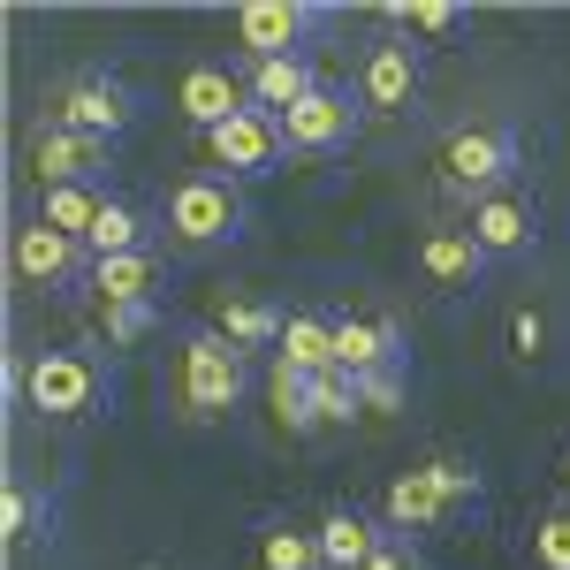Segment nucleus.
<instances>
[{
	"instance_id": "obj_1",
	"label": "nucleus",
	"mask_w": 570,
	"mask_h": 570,
	"mask_svg": "<svg viewBox=\"0 0 570 570\" xmlns=\"http://www.w3.org/2000/svg\"><path fill=\"white\" fill-rule=\"evenodd\" d=\"M160 220H168V236H176L183 252H220V244H236V236L252 228V198H244L236 176L206 168V176H183L176 190H168Z\"/></svg>"
},
{
	"instance_id": "obj_2",
	"label": "nucleus",
	"mask_w": 570,
	"mask_h": 570,
	"mask_svg": "<svg viewBox=\"0 0 570 570\" xmlns=\"http://www.w3.org/2000/svg\"><path fill=\"white\" fill-rule=\"evenodd\" d=\"M525 168V145L510 122H464V130L441 137V183L456 190V198H494V190H510V176Z\"/></svg>"
},
{
	"instance_id": "obj_3",
	"label": "nucleus",
	"mask_w": 570,
	"mask_h": 570,
	"mask_svg": "<svg viewBox=\"0 0 570 570\" xmlns=\"http://www.w3.org/2000/svg\"><path fill=\"white\" fill-rule=\"evenodd\" d=\"M252 389V357L236 351L220 327H190L183 335V411L190 419H228Z\"/></svg>"
},
{
	"instance_id": "obj_4",
	"label": "nucleus",
	"mask_w": 570,
	"mask_h": 570,
	"mask_svg": "<svg viewBox=\"0 0 570 570\" xmlns=\"http://www.w3.org/2000/svg\"><path fill=\"white\" fill-rule=\"evenodd\" d=\"M23 403L46 419H91L107 403V365L91 351H31L23 357Z\"/></svg>"
},
{
	"instance_id": "obj_5",
	"label": "nucleus",
	"mask_w": 570,
	"mask_h": 570,
	"mask_svg": "<svg viewBox=\"0 0 570 570\" xmlns=\"http://www.w3.org/2000/svg\"><path fill=\"white\" fill-rule=\"evenodd\" d=\"M31 176H39V190H61V183H99V190H107V176H115V145L46 115L39 130H31Z\"/></svg>"
},
{
	"instance_id": "obj_6",
	"label": "nucleus",
	"mask_w": 570,
	"mask_h": 570,
	"mask_svg": "<svg viewBox=\"0 0 570 570\" xmlns=\"http://www.w3.org/2000/svg\"><path fill=\"white\" fill-rule=\"evenodd\" d=\"M426 91V46L419 39H381L365 46V61H357V99H365V115H403L411 99Z\"/></svg>"
},
{
	"instance_id": "obj_7",
	"label": "nucleus",
	"mask_w": 570,
	"mask_h": 570,
	"mask_svg": "<svg viewBox=\"0 0 570 570\" xmlns=\"http://www.w3.org/2000/svg\"><path fill=\"white\" fill-rule=\"evenodd\" d=\"M53 122H69V130L85 137H115L137 122V91L122 85V77H107V69H91V77H69V85L53 91Z\"/></svg>"
},
{
	"instance_id": "obj_8",
	"label": "nucleus",
	"mask_w": 570,
	"mask_h": 570,
	"mask_svg": "<svg viewBox=\"0 0 570 570\" xmlns=\"http://www.w3.org/2000/svg\"><path fill=\"white\" fill-rule=\"evenodd\" d=\"M357 130H365V99H357L351 85H320L305 107H289V115H282L289 153H312V160H320V153H343Z\"/></svg>"
},
{
	"instance_id": "obj_9",
	"label": "nucleus",
	"mask_w": 570,
	"mask_h": 570,
	"mask_svg": "<svg viewBox=\"0 0 570 570\" xmlns=\"http://www.w3.org/2000/svg\"><path fill=\"white\" fill-rule=\"evenodd\" d=\"M327 23L320 0H244L236 8V46L252 61H274V53H305V39Z\"/></svg>"
},
{
	"instance_id": "obj_10",
	"label": "nucleus",
	"mask_w": 570,
	"mask_h": 570,
	"mask_svg": "<svg viewBox=\"0 0 570 570\" xmlns=\"http://www.w3.org/2000/svg\"><path fill=\"white\" fill-rule=\"evenodd\" d=\"M206 153H214L220 176L252 183V176H274L282 160H289V137H282V115H259V107H244L236 122H220L206 137Z\"/></svg>"
},
{
	"instance_id": "obj_11",
	"label": "nucleus",
	"mask_w": 570,
	"mask_h": 570,
	"mask_svg": "<svg viewBox=\"0 0 570 570\" xmlns=\"http://www.w3.org/2000/svg\"><path fill=\"white\" fill-rule=\"evenodd\" d=\"M16 274H23L31 289H69L77 274H91V252L77 236L46 228V220H23V228H16Z\"/></svg>"
},
{
	"instance_id": "obj_12",
	"label": "nucleus",
	"mask_w": 570,
	"mask_h": 570,
	"mask_svg": "<svg viewBox=\"0 0 570 570\" xmlns=\"http://www.w3.org/2000/svg\"><path fill=\"white\" fill-rule=\"evenodd\" d=\"M464 228H472V244H480L487 259H518V252L540 244V206H532L525 190H494V198L472 206Z\"/></svg>"
},
{
	"instance_id": "obj_13",
	"label": "nucleus",
	"mask_w": 570,
	"mask_h": 570,
	"mask_svg": "<svg viewBox=\"0 0 570 570\" xmlns=\"http://www.w3.org/2000/svg\"><path fill=\"white\" fill-rule=\"evenodd\" d=\"M403 327L395 320H365V312H343L335 320V365L351 373V381H365V373H381V365H403Z\"/></svg>"
},
{
	"instance_id": "obj_14",
	"label": "nucleus",
	"mask_w": 570,
	"mask_h": 570,
	"mask_svg": "<svg viewBox=\"0 0 570 570\" xmlns=\"http://www.w3.org/2000/svg\"><path fill=\"white\" fill-rule=\"evenodd\" d=\"M176 107H183V122H198V130L214 137L220 122H236L252 99H244V85L220 69V61H198V69H183V85H176Z\"/></svg>"
},
{
	"instance_id": "obj_15",
	"label": "nucleus",
	"mask_w": 570,
	"mask_h": 570,
	"mask_svg": "<svg viewBox=\"0 0 570 570\" xmlns=\"http://www.w3.org/2000/svg\"><path fill=\"white\" fill-rule=\"evenodd\" d=\"M419 266H426V282L434 289H449V297H464V289H480L487 282V252L472 244V228H434L426 244H419Z\"/></svg>"
},
{
	"instance_id": "obj_16",
	"label": "nucleus",
	"mask_w": 570,
	"mask_h": 570,
	"mask_svg": "<svg viewBox=\"0 0 570 570\" xmlns=\"http://www.w3.org/2000/svg\"><path fill=\"white\" fill-rule=\"evenodd\" d=\"M320 77H312V53H274V61H252L244 69V99L259 107V115H289V107H305Z\"/></svg>"
},
{
	"instance_id": "obj_17",
	"label": "nucleus",
	"mask_w": 570,
	"mask_h": 570,
	"mask_svg": "<svg viewBox=\"0 0 570 570\" xmlns=\"http://www.w3.org/2000/svg\"><path fill=\"white\" fill-rule=\"evenodd\" d=\"M441 518H456V502H449V487L434 480V464H419V472H403L389 487V532H434Z\"/></svg>"
},
{
	"instance_id": "obj_18",
	"label": "nucleus",
	"mask_w": 570,
	"mask_h": 570,
	"mask_svg": "<svg viewBox=\"0 0 570 570\" xmlns=\"http://www.w3.org/2000/svg\"><path fill=\"white\" fill-rule=\"evenodd\" d=\"M357 411H365V403H357L351 373H312L305 389H297V411H289L282 426H289V434H320V426H351Z\"/></svg>"
},
{
	"instance_id": "obj_19",
	"label": "nucleus",
	"mask_w": 570,
	"mask_h": 570,
	"mask_svg": "<svg viewBox=\"0 0 570 570\" xmlns=\"http://www.w3.org/2000/svg\"><path fill=\"white\" fill-rule=\"evenodd\" d=\"M274 365H289L297 381H312V373H343V365H335V320H320V312H289Z\"/></svg>"
},
{
	"instance_id": "obj_20",
	"label": "nucleus",
	"mask_w": 570,
	"mask_h": 570,
	"mask_svg": "<svg viewBox=\"0 0 570 570\" xmlns=\"http://www.w3.org/2000/svg\"><path fill=\"white\" fill-rule=\"evenodd\" d=\"M0 540L23 556V548H39V540H53V494L31 480H8V494H0Z\"/></svg>"
},
{
	"instance_id": "obj_21",
	"label": "nucleus",
	"mask_w": 570,
	"mask_h": 570,
	"mask_svg": "<svg viewBox=\"0 0 570 570\" xmlns=\"http://www.w3.org/2000/svg\"><path fill=\"white\" fill-rule=\"evenodd\" d=\"M381 548V525L357 518V510H327L320 518V570H365Z\"/></svg>"
},
{
	"instance_id": "obj_22",
	"label": "nucleus",
	"mask_w": 570,
	"mask_h": 570,
	"mask_svg": "<svg viewBox=\"0 0 570 570\" xmlns=\"http://www.w3.org/2000/svg\"><path fill=\"white\" fill-rule=\"evenodd\" d=\"M160 252H122V259H91V289H99V305H137V297H153L160 289Z\"/></svg>"
},
{
	"instance_id": "obj_23",
	"label": "nucleus",
	"mask_w": 570,
	"mask_h": 570,
	"mask_svg": "<svg viewBox=\"0 0 570 570\" xmlns=\"http://www.w3.org/2000/svg\"><path fill=\"white\" fill-rule=\"evenodd\" d=\"M214 327H220V335H228V343H236L244 357H252V351H282V327H289V312L266 305V297H236V305H220Z\"/></svg>"
},
{
	"instance_id": "obj_24",
	"label": "nucleus",
	"mask_w": 570,
	"mask_h": 570,
	"mask_svg": "<svg viewBox=\"0 0 570 570\" xmlns=\"http://www.w3.org/2000/svg\"><path fill=\"white\" fill-rule=\"evenodd\" d=\"M85 252H91V259H122V252H153V244H145V214H137L130 198H115V190H107V206H99V220H91Z\"/></svg>"
},
{
	"instance_id": "obj_25",
	"label": "nucleus",
	"mask_w": 570,
	"mask_h": 570,
	"mask_svg": "<svg viewBox=\"0 0 570 570\" xmlns=\"http://www.w3.org/2000/svg\"><path fill=\"white\" fill-rule=\"evenodd\" d=\"M99 206H107V190H99V183H61V190H39V220H46V228H61V236H77V244L91 236Z\"/></svg>"
},
{
	"instance_id": "obj_26",
	"label": "nucleus",
	"mask_w": 570,
	"mask_h": 570,
	"mask_svg": "<svg viewBox=\"0 0 570 570\" xmlns=\"http://www.w3.org/2000/svg\"><path fill=\"white\" fill-rule=\"evenodd\" d=\"M389 23L403 39H456L472 23V8H456V0H403V8H389Z\"/></svg>"
},
{
	"instance_id": "obj_27",
	"label": "nucleus",
	"mask_w": 570,
	"mask_h": 570,
	"mask_svg": "<svg viewBox=\"0 0 570 570\" xmlns=\"http://www.w3.org/2000/svg\"><path fill=\"white\" fill-rule=\"evenodd\" d=\"M259 570H320V532L259 525Z\"/></svg>"
},
{
	"instance_id": "obj_28",
	"label": "nucleus",
	"mask_w": 570,
	"mask_h": 570,
	"mask_svg": "<svg viewBox=\"0 0 570 570\" xmlns=\"http://www.w3.org/2000/svg\"><path fill=\"white\" fill-rule=\"evenodd\" d=\"M532 570H570V502H556L532 525Z\"/></svg>"
},
{
	"instance_id": "obj_29",
	"label": "nucleus",
	"mask_w": 570,
	"mask_h": 570,
	"mask_svg": "<svg viewBox=\"0 0 570 570\" xmlns=\"http://www.w3.org/2000/svg\"><path fill=\"white\" fill-rule=\"evenodd\" d=\"M153 327H160V305H153V297L107 305V343H137V335H153Z\"/></svg>"
},
{
	"instance_id": "obj_30",
	"label": "nucleus",
	"mask_w": 570,
	"mask_h": 570,
	"mask_svg": "<svg viewBox=\"0 0 570 570\" xmlns=\"http://www.w3.org/2000/svg\"><path fill=\"white\" fill-rule=\"evenodd\" d=\"M357 403H365L373 419H389L395 403H403V365H381V373H365V381H357Z\"/></svg>"
},
{
	"instance_id": "obj_31",
	"label": "nucleus",
	"mask_w": 570,
	"mask_h": 570,
	"mask_svg": "<svg viewBox=\"0 0 570 570\" xmlns=\"http://www.w3.org/2000/svg\"><path fill=\"white\" fill-rule=\"evenodd\" d=\"M365 570H434V563H426V548H419L411 532H381V548H373Z\"/></svg>"
},
{
	"instance_id": "obj_32",
	"label": "nucleus",
	"mask_w": 570,
	"mask_h": 570,
	"mask_svg": "<svg viewBox=\"0 0 570 570\" xmlns=\"http://www.w3.org/2000/svg\"><path fill=\"white\" fill-rule=\"evenodd\" d=\"M540 343H548L540 312H518V320H510V351H518V357H540Z\"/></svg>"
},
{
	"instance_id": "obj_33",
	"label": "nucleus",
	"mask_w": 570,
	"mask_h": 570,
	"mask_svg": "<svg viewBox=\"0 0 570 570\" xmlns=\"http://www.w3.org/2000/svg\"><path fill=\"white\" fill-rule=\"evenodd\" d=\"M563 502H570V494H563Z\"/></svg>"
}]
</instances>
